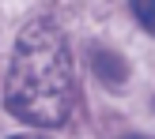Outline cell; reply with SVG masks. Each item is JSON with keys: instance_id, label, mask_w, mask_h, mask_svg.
<instances>
[{"instance_id": "1", "label": "cell", "mask_w": 155, "mask_h": 139, "mask_svg": "<svg viewBox=\"0 0 155 139\" xmlns=\"http://www.w3.org/2000/svg\"><path fill=\"white\" fill-rule=\"evenodd\" d=\"M4 102L19 120L38 128H57L68 120L76 102L72 60L61 30L49 19H34L23 26L12 53Z\"/></svg>"}, {"instance_id": "3", "label": "cell", "mask_w": 155, "mask_h": 139, "mask_svg": "<svg viewBox=\"0 0 155 139\" xmlns=\"http://www.w3.org/2000/svg\"><path fill=\"white\" fill-rule=\"evenodd\" d=\"M133 11L140 19V26L148 34H155V0H133Z\"/></svg>"}, {"instance_id": "4", "label": "cell", "mask_w": 155, "mask_h": 139, "mask_svg": "<svg viewBox=\"0 0 155 139\" xmlns=\"http://www.w3.org/2000/svg\"><path fill=\"white\" fill-rule=\"evenodd\" d=\"M12 139H38V135H12Z\"/></svg>"}, {"instance_id": "5", "label": "cell", "mask_w": 155, "mask_h": 139, "mask_svg": "<svg viewBox=\"0 0 155 139\" xmlns=\"http://www.w3.org/2000/svg\"><path fill=\"white\" fill-rule=\"evenodd\" d=\"M129 139H144V135H129Z\"/></svg>"}, {"instance_id": "2", "label": "cell", "mask_w": 155, "mask_h": 139, "mask_svg": "<svg viewBox=\"0 0 155 139\" xmlns=\"http://www.w3.org/2000/svg\"><path fill=\"white\" fill-rule=\"evenodd\" d=\"M91 68H95L98 79L110 83V87H121V83L129 79V64L117 57V53H110V49H98L95 57H91Z\"/></svg>"}]
</instances>
